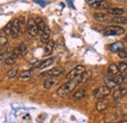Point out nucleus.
<instances>
[{
  "mask_svg": "<svg viewBox=\"0 0 127 123\" xmlns=\"http://www.w3.org/2000/svg\"><path fill=\"white\" fill-rule=\"evenodd\" d=\"M76 86H77L76 80H68L66 83L63 84V85L57 90V95H58L59 97H65V96H67L69 93L72 92Z\"/></svg>",
  "mask_w": 127,
  "mask_h": 123,
  "instance_id": "obj_1",
  "label": "nucleus"
},
{
  "mask_svg": "<svg viewBox=\"0 0 127 123\" xmlns=\"http://www.w3.org/2000/svg\"><path fill=\"white\" fill-rule=\"evenodd\" d=\"M94 20L97 22H107L109 21V16L105 13H97L94 15Z\"/></svg>",
  "mask_w": 127,
  "mask_h": 123,
  "instance_id": "obj_19",
  "label": "nucleus"
},
{
  "mask_svg": "<svg viewBox=\"0 0 127 123\" xmlns=\"http://www.w3.org/2000/svg\"><path fill=\"white\" fill-rule=\"evenodd\" d=\"M28 53V48L25 44H21L18 47H16L14 50H13V55H15L17 58H20V57H23L25 56L26 54Z\"/></svg>",
  "mask_w": 127,
  "mask_h": 123,
  "instance_id": "obj_7",
  "label": "nucleus"
},
{
  "mask_svg": "<svg viewBox=\"0 0 127 123\" xmlns=\"http://www.w3.org/2000/svg\"><path fill=\"white\" fill-rule=\"evenodd\" d=\"M27 31L29 32V34L32 37H35L36 35L39 34V31H38V27L36 25V22L33 18H30L28 20V26H27Z\"/></svg>",
  "mask_w": 127,
  "mask_h": 123,
  "instance_id": "obj_3",
  "label": "nucleus"
},
{
  "mask_svg": "<svg viewBox=\"0 0 127 123\" xmlns=\"http://www.w3.org/2000/svg\"><path fill=\"white\" fill-rule=\"evenodd\" d=\"M108 107H109V102L107 100H105V99L99 100L97 102V104H96V108H97L98 111H104V110H106L108 108Z\"/></svg>",
  "mask_w": 127,
  "mask_h": 123,
  "instance_id": "obj_12",
  "label": "nucleus"
},
{
  "mask_svg": "<svg viewBox=\"0 0 127 123\" xmlns=\"http://www.w3.org/2000/svg\"><path fill=\"white\" fill-rule=\"evenodd\" d=\"M35 22H36V25H37V27H38L39 34H42L43 31H44V30H45V28H46L43 19H41V18H37V19L35 20Z\"/></svg>",
  "mask_w": 127,
  "mask_h": 123,
  "instance_id": "obj_20",
  "label": "nucleus"
},
{
  "mask_svg": "<svg viewBox=\"0 0 127 123\" xmlns=\"http://www.w3.org/2000/svg\"><path fill=\"white\" fill-rule=\"evenodd\" d=\"M50 34H51V31H50L49 27L46 26V28H45V30L43 31V33L41 34V42L47 43L48 41L50 40Z\"/></svg>",
  "mask_w": 127,
  "mask_h": 123,
  "instance_id": "obj_18",
  "label": "nucleus"
},
{
  "mask_svg": "<svg viewBox=\"0 0 127 123\" xmlns=\"http://www.w3.org/2000/svg\"><path fill=\"white\" fill-rule=\"evenodd\" d=\"M123 83H125V84H127V74H125V75H123Z\"/></svg>",
  "mask_w": 127,
  "mask_h": 123,
  "instance_id": "obj_34",
  "label": "nucleus"
},
{
  "mask_svg": "<svg viewBox=\"0 0 127 123\" xmlns=\"http://www.w3.org/2000/svg\"><path fill=\"white\" fill-rule=\"evenodd\" d=\"M105 82H106V86L108 88H110V89H112V88H114V87L117 86L116 82L114 81V78H112V77H110V76L106 77L105 78Z\"/></svg>",
  "mask_w": 127,
  "mask_h": 123,
  "instance_id": "obj_21",
  "label": "nucleus"
},
{
  "mask_svg": "<svg viewBox=\"0 0 127 123\" xmlns=\"http://www.w3.org/2000/svg\"><path fill=\"white\" fill-rule=\"evenodd\" d=\"M114 81L116 82L117 85H120L123 83V75L122 74H117L116 76L114 77Z\"/></svg>",
  "mask_w": 127,
  "mask_h": 123,
  "instance_id": "obj_30",
  "label": "nucleus"
},
{
  "mask_svg": "<svg viewBox=\"0 0 127 123\" xmlns=\"http://www.w3.org/2000/svg\"><path fill=\"white\" fill-rule=\"evenodd\" d=\"M85 96H86V92H85V90H83V89H79V90H77L76 92L72 95V98H73V100L78 101V100L83 99Z\"/></svg>",
  "mask_w": 127,
  "mask_h": 123,
  "instance_id": "obj_22",
  "label": "nucleus"
},
{
  "mask_svg": "<svg viewBox=\"0 0 127 123\" xmlns=\"http://www.w3.org/2000/svg\"><path fill=\"white\" fill-rule=\"evenodd\" d=\"M64 72V68L61 66H57V67H53L52 69H49L47 71H45L44 73H42V76H48L49 78H56V77L62 75Z\"/></svg>",
  "mask_w": 127,
  "mask_h": 123,
  "instance_id": "obj_6",
  "label": "nucleus"
},
{
  "mask_svg": "<svg viewBox=\"0 0 127 123\" xmlns=\"http://www.w3.org/2000/svg\"><path fill=\"white\" fill-rule=\"evenodd\" d=\"M107 13L109 15H112L114 17H119V16H122L124 13V10L121 9V8H109L107 10Z\"/></svg>",
  "mask_w": 127,
  "mask_h": 123,
  "instance_id": "obj_16",
  "label": "nucleus"
},
{
  "mask_svg": "<svg viewBox=\"0 0 127 123\" xmlns=\"http://www.w3.org/2000/svg\"><path fill=\"white\" fill-rule=\"evenodd\" d=\"M20 33V26H19V19H15L12 22L11 26V36L13 38H17Z\"/></svg>",
  "mask_w": 127,
  "mask_h": 123,
  "instance_id": "obj_10",
  "label": "nucleus"
},
{
  "mask_svg": "<svg viewBox=\"0 0 127 123\" xmlns=\"http://www.w3.org/2000/svg\"><path fill=\"white\" fill-rule=\"evenodd\" d=\"M18 60V58H17L15 55H10L9 57H7L6 59H5V63L7 64V65H12V64H14L15 62H17Z\"/></svg>",
  "mask_w": 127,
  "mask_h": 123,
  "instance_id": "obj_26",
  "label": "nucleus"
},
{
  "mask_svg": "<svg viewBox=\"0 0 127 123\" xmlns=\"http://www.w3.org/2000/svg\"><path fill=\"white\" fill-rule=\"evenodd\" d=\"M53 62H54V58L46 59L45 61H43L42 62H40V64L38 65V68H40V69H43V68H45V67H48V66H50V65H51Z\"/></svg>",
  "mask_w": 127,
  "mask_h": 123,
  "instance_id": "obj_25",
  "label": "nucleus"
},
{
  "mask_svg": "<svg viewBox=\"0 0 127 123\" xmlns=\"http://www.w3.org/2000/svg\"><path fill=\"white\" fill-rule=\"evenodd\" d=\"M54 47H55V42L53 40H49L47 43H46V46H45V49H44V56H49L53 50H54Z\"/></svg>",
  "mask_w": 127,
  "mask_h": 123,
  "instance_id": "obj_17",
  "label": "nucleus"
},
{
  "mask_svg": "<svg viewBox=\"0 0 127 123\" xmlns=\"http://www.w3.org/2000/svg\"><path fill=\"white\" fill-rule=\"evenodd\" d=\"M127 94V90L123 87H119L117 89L114 90V92L112 93V99L114 101H118L120 99H122L125 95Z\"/></svg>",
  "mask_w": 127,
  "mask_h": 123,
  "instance_id": "obj_8",
  "label": "nucleus"
},
{
  "mask_svg": "<svg viewBox=\"0 0 127 123\" xmlns=\"http://www.w3.org/2000/svg\"><path fill=\"white\" fill-rule=\"evenodd\" d=\"M91 75H92L91 70H85V71L76 79L77 85H81V84H84L85 82H87V81L89 80V78L91 77Z\"/></svg>",
  "mask_w": 127,
  "mask_h": 123,
  "instance_id": "obj_11",
  "label": "nucleus"
},
{
  "mask_svg": "<svg viewBox=\"0 0 127 123\" xmlns=\"http://www.w3.org/2000/svg\"><path fill=\"white\" fill-rule=\"evenodd\" d=\"M118 72H119V70H118V66H117L115 63H111V64H110V66H109V68H108L109 76L114 78V77L118 74Z\"/></svg>",
  "mask_w": 127,
  "mask_h": 123,
  "instance_id": "obj_14",
  "label": "nucleus"
},
{
  "mask_svg": "<svg viewBox=\"0 0 127 123\" xmlns=\"http://www.w3.org/2000/svg\"><path fill=\"white\" fill-rule=\"evenodd\" d=\"M124 40H125V41H126V42H127V35H126V36H125V37H124Z\"/></svg>",
  "mask_w": 127,
  "mask_h": 123,
  "instance_id": "obj_36",
  "label": "nucleus"
},
{
  "mask_svg": "<svg viewBox=\"0 0 127 123\" xmlns=\"http://www.w3.org/2000/svg\"><path fill=\"white\" fill-rule=\"evenodd\" d=\"M5 58V52H2V53H0V62L3 61V59Z\"/></svg>",
  "mask_w": 127,
  "mask_h": 123,
  "instance_id": "obj_33",
  "label": "nucleus"
},
{
  "mask_svg": "<svg viewBox=\"0 0 127 123\" xmlns=\"http://www.w3.org/2000/svg\"><path fill=\"white\" fill-rule=\"evenodd\" d=\"M125 32V30L121 27H117V26H113V27H108L107 29H105L103 33L106 36H110V35H122Z\"/></svg>",
  "mask_w": 127,
  "mask_h": 123,
  "instance_id": "obj_4",
  "label": "nucleus"
},
{
  "mask_svg": "<svg viewBox=\"0 0 127 123\" xmlns=\"http://www.w3.org/2000/svg\"><path fill=\"white\" fill-rule=\"evenodd\" d=\"M127 69V62H121L119 64H118V70L121 72V73H123V72H125Z\"/></svg>",
  "mask_w": 127,
  "mask_h": 123,
  "instance_id": "obj_29",
  "label": "nucleus"
},
{
  "mask_svg": "<svg viewBox=\"0 0 127 123\" xmlns=\"http://www.w3.org/2000/svg\"><path fill=\"white\" fill-rule=\"evenodd\" d=\"M119 123H127V120H125V121H121V122H119Z\"/></svg>",
  "mask_w": 127,
  "mask_h": 123,
  "instance_id": "obj_35",
  "label": "nucleus"
},
{
  "mask_svg": "<svg viewBox=\"0 0 127 123\" xmlns=\"http://www.w3.org/2000/svg\"><path fill=\"white\" fill-rule=\"evenodd\" d=\"M32 70H25V71H22L20 73L19 77L21 79H28V78H30V77L32 76Z\"/></svg>",
  "mask_w": 127,
  "mask_h": 123,
  "instance_id": "obj_27",
  "label": "nucleus"
},
{
  "mask_svg": "<svg viewBox=\"0 0 127 123\" xmlns=\"http://www.w3.org/2000/svg\"><path fill=\"white\" fill-rule=\"evenodd\" d=\"M18 74V69L17 68H12L7 72V77L8 78H14Z\"/></svg>",
  "mask_w": 127,
  "mask_h": 123,
  "instance_id": "obj_28",
  "label": "nucleus"
},
{
  "mask_svg": "<svg viewBox=\"0 0 127 123\" xmlns=\"http://www.w3.org/2000/svg\"><path fill=\"white\" fill-rule=\"evenodd\" d=\"M57 83H58V79L57 78H48L44 81L43 86H44L45 89H51L54 86H56Z\"/></svg>",
  "mask_w": 127,
  "mask_h": 123,
  "instance_id": "obj_15",
  "label": "nucleus"
},
{
  "mask_svg": "<svg viewBox=\"0 0 127 123\" xmlns=\"http://www.w3.org/2000/svg\"><path fill=\"white\" fill-rule=\"evenodd\" d=\"M91 3L90 5L95 9H106L108 10L110 8V4L106 1H88Z\"/></svg>",
  "mask_w": 127,
  "mask_h": 123,
  "instance_id": "obj_9",
  "label": "nucleus"
},
{
  "mask_svg": "<svg viewBox=\"0 0 127 123\" xmlns=\"http://www.w3.org/2000/svg\"><path fill=\"white\" fill-rule=\"evenodd\" d=\"M112 22L118 25H125L127 24V17H123V16H119V17H113Z\"/></svg>",
  "mask_w": 127,
  "mask_h": 123,
  "instance_id": "obj_24",
  "label": "nucleus"
},
{
  "mask_svg": "<svg viewBox=\"0 0 127 123\" xmlns=\"http://www.w3.org/2000/svg\"><path fill=\"white\" fill-rule=\"evenodd\" d=\"M110 94H111V89L108 88L107 86H101L93 91V96L96 99H99V100L104 99L105 97L109 96Z\"/></svg>",
  "mask_w": 127,
  "mask_h": 123,
  "instance_id": "obj_5",
  "label": "nucleus"
},
{
  "mask_svg": "<svg viewBox=\"0 0 127 123\" xmlns=\"http://www.w3.org/2000/svg\"><path fill=\"white\" fill-rule=\"evenodd\" d=\"M19 26H20V32L24 33L25 31H26V29H27V26H28V23L26 22L25 17H21L19 19Z\"/></svg>",
  "mask_w": 127,
  "mask_h": 123,
  "instance_id": "obj_23",
  "label": "nucleus"
},
{
  "mask_svg": "<svg viewBox=\"0 0 127 123\" xmlns=\"http://www.w3.org/2000/svg\"><path fill=\"white\" fill-rule=\"evenodd\" d=\"M7 42H8L7 37H6L5 35H1V36H0V46H4V45H6Z\"/></svg>",
  "mask_w": 127,
  "mask_h": 123,
  "instance_id": "obj_32",
  "label": "nucleus"
},
{
  "mask_svg": "<svg viewBox=\"0 0 127 123\" xmlns=\"http://www.w3.org/2000/svg\"><path fill=\"white\" fill-rule=\"evenodd\" d=\"M118 56H119V58H121V59L126 58L127 57V48H123L120 52H118Z\"/></svg>",
  "mask_w": 127,
  "mask_h": 123,
  "instance_id": "obj_31",
  "label": "nucleus"
},
{
  "mask_svg": "<svg viewBox=\"0 0 127 123\" xmlns=\"http://www.w3.org/2000/svg\"><path fill=\"white\" fill-rule=\"evenodd\" d=\"M110 50H111V52H113V53H118V52H120L124 46H123V43L121 42V41H117V42H114V43H112L111 44L110 46Z\"/></svg>",
  "mask_w": 127,
  "mask_h": 123,
  "instance_id": "obj_13",
  "label": "nucleus"
},
{
  "mask_svg": "<svg viewBox=\"0 0 127 123\" xmlns=\"http://www.w3.org/2000/svg\"><path fill=\"white\" fill-rule=\"evenodd\" d=\"M86 69H85V66H83V65H77V66H75L73 69H71L67 74H66V76L65 78L67 79V80H76L78 77L85 71Z\"/></svg>",
  "mask_w": 127,
  "mask_h": 123,
  "instance_id": "obj_2",
  "label": "nucleus"
}]
</instances>
